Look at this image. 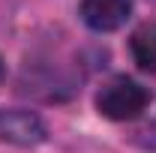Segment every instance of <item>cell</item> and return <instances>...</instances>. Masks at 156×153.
<instances>
[{"label": "cell", "mask_w": 156, "mask_h": 153, "mask_svg": "<svg viewBox=\"0 0 156 153\" xmlns=\"http://www.w3.org/2000/svg\"><path fill=\"white\" fill-rule=\"evenodd\" d=\"M129 15L132 0H81V21L96 33H111L123 27Z\"/></svg>", "instance_id": "cell-3"}, {"label": "cell", "mask_w": 156, "mask_h": 153, "mask_svg": "<svg viewBox=\"0 0 156 153\" xmlns=\"http://www.w3.org/2000/svg\"><path fill=\"white\" fill-rule=\"evenodd\" d=\"M0 141L33 147L39 141H45V123L33 111H24V108H0Z\"/></svg>", "instance_id": "cell-2"}, {"label": "cell", "mask_w": 156, "mask_h": 153, "mask_svg": "<svg viewBox=\"0 0 156 153\" xmlns=\"http://www.w3.org/2000/svg\"><path fill=\"white\" fill-rule=\"evenodd\" d=\"M150 90L141 87L135 78L117 75L111 81H105L96 93V108L102 117L108 120H135L147 111L150 105Z\"/></svg>", "instance_id": "cell-1"}, {"label": "cell", "mask_w": 156, "mask_h": 153, "mask_svg": "<svg viewBox=\"0 0 156 153\" xmlns=\"http://www.w3.org/2000/svg\"><path fill=\"white\" fill-rule=\"evenodd\" d=\"M141 135H144V138H141V144H144V147H150V150H156V123H153V126H147Z\"/></svg>", "instance_id": "cell-5"}, {"label": "cell", "mask_w": 156, "mask_h": 153, "mask_svg": "<svg viewBox=\"0 0 156 153\" xmlns=\"http://www.w3.org/2000/svg\"><path fill=\"white\" fill-rule=\"evenodd\" d=\"M0 81H3V60H0Z\"/></svg>", "instance_id": "cell-6"}, {"label": "cell", "mask_w": 156, "mask_h": 153, "mask_svg": "<svg viewBox=\"0 0 156 153\" xmlns=\"http://www.w3.org/2000/svg\"><path fill=\"white\" fill-rule=\"evenodd\" d=\"M129 48H132V57L138 66L144 72L156 75V21H147L138 27L129 39Z\"/></svg>", "instance_id": "cell-4"}]
</instances>
